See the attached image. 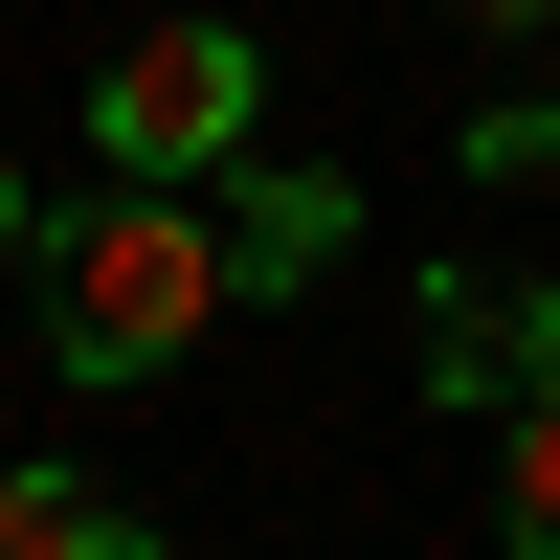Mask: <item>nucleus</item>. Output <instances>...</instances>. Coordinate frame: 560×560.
Returning a JSON list of instances; mask_svg holds the SVG:
<instances>
[{
	"label": "nucleus",
	"instance_id": "1",
	"mask_svg": "<svg viewBox=\"0 0 560 560\" xmlns=\"http://www.w3.org/2000/svg\"><path fill=\"white\" fill-rule=\"evenodd\" d=\"M202 314H224V247H202V202H179V179H113V202L45 247V359H68L90 404H113V382H179V359H202Z\"/></svg>",
	"mask_w": 560,
	"mask_h": 560
},
{
	"label": "nucleus",
	"instance_id": "4",
	"mask_svg": "<svg viewBox=\"0 0 560 560\" xmlns=\"http://www.w3.org/2000/svg\"><path fill=\"white\" fill-rule=\"evenodd\" d=\"M202 247H224V314H247V292H314V269L359 247V202H337V179H269V158H224V179H202Z\"/></svg>",
	"mask_w": 560,
	"mask_h": 560
},
{
	"label": "nucleus",
	"instance_id": "5",
	"mask_svg": "<svg viewBox=\"0 0 560 560\" xmlns=\"http://www.w3.org/2000/svg\"><path fill=\"white\" fill-rule=\"evenodd\" d=\"M0 560H158V538H135L90 471H0Z\"/></svg>",
	"mask_w": 560,
	"mask_h": 560
},
{
	"label": "nucleus",
	"instance_id": "10",
	"mask_svg": "<svg viewBox=\"0 0 560 560\" xmlns=\"http://www.w3.org/2000/svg\"><path fill=\"white\" fill-rule=\"evenodd\" d=\"M538 45H560V23H538Z\"/></svg>",
	"mask_w": 560,
	"mask_h": 560
},
{
	"label": "nucleus",
	"instance_id": "3",
	"mask_svg": "<svg viewBox=\"0 0 560 560\" xmlns=\"http://www.w3.org/2000/svg\"><path fill=\"white\" fill-rule=\"evenodd\" d=\"M404 359H427V404H448V427H516V404L560 382V269H427Z\"/></svg>",
	"mask_w": 560,
	"mask_h": 560
},
{
	"label": "nucleus",
	"instance_id": "7",
	"mask_svg": "<svg viewBox=\"0 0 560 560\" xmlns=\"http://www.w3.org/2000/svg\"><path fill=\"white\" fill-rule=\"evenodd\" d=\"M471 158H493V179H560V90H516V113H471Z\"/></svg>",
	"mask_w": 560,
	"mask_h": 560
},
{
	"label": "nucleus",
	"instance_id": "9",
	"mask_svg": "<svg viewBox=\"0 0 560 560\" xmlns=\"http://www.w3.org/2000/svg\"><path fill=\"white\" fill-rule=\"evenodd\" d=\"M0 269H23V179H0Z\"/></svg>",
	"mask_w": 560,
	"mask_h": 560
},
{
	"label": "nucleus",
	"instance_id": "6",
	"mask_svg": "<svg viewBox=\"0 0 560 560\" xmlns=\"http://www.w3.org/2000/svg\"><path fill=\"white\" fill-rule=\"evenodd\" d=\"M493 538H516V560H560V382L493 427Z\"/></svg>",
	"mask_w": 560,
	"mask_h": 560
},
{
	"label": "nucleus",
	"instance_id": "8",
	"mask_svg": "<svg viewBox=\"0 0 560 560\" xmlns=\"http://www.w3.org/2000/svg\"><path fill=\"white\" fill-rule=\"evenodd\" d=\"M448 23H560V0H448Z\"/></svg>",
	"mask_w": 560,
	"mask_h": 560
},
{
	"label": "nucleus",
	"instance_id": "2",
	"mask_svg": "<svg viewBox=\"0 0 560 560\" xmlns=\"http://www.w3.org/2000/svg\"><path fill=\"white\" fill-rule=\"evenodd\" d=\"M247 135H269V45L247 23H135L113 68H90V158L113 179H179V202H202Z\"/></svg>",
	"mask_w": 560,
	"mask_h": 560
}]
</instances>
